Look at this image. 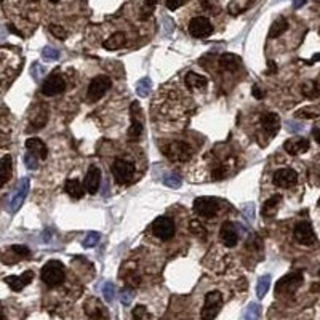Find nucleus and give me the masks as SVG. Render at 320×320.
Instances as JSON below:
<instances>
[{
    "label": "nucleus",
    "instance_id": "f257e3e1",
    "mask_svg": "<svg viewBox=\"0 0 320 320\" xmlns=\"http://www.w3.org/2000/svg\"><path fill=\"white\" fill-rule=\"evenodd\" d=\"M40 275H42V282H44L47 287L53 288V287H58L60 283H63L64 277H66V269H64V264L61 261L52 259L42 267Z\"/></svg>",
    "mask_w": 320,
    "mask_h": 320
},
{
    "label": "nucleus",
    "instance_id": "f03ea898",
    "mask_svg": "<svg viewBox=\"0 0 320 320\" xmlns=\"http://www.w3.org/2000/svg\"><path fill=\"white\" fill-rule=\"evenodd\" d=\"M163 152L172 162H188L192 157V149L184 141H172L163 147Z\"/></svg>",
    "mask_w": 320,
    "mask_h": 320
},
{
    "label": "nucleus",
    "instance_id": "7ed1b4c3",
    "mask_svg": "<svg viewBox=\"0 0 320 320\" xmlns=\"http://www.w3.org/2000/svg\"><path fill=\"white\" fill-rule=\"evenodd\" d=\"M111 87H112L111 77H108V75L95 77V79L91 80L90 85H88V91H87L88 101L90 103H96L98 99H101L106 93H108V90H111Z\"/></svg>",
    "mask_w": 320,
    "mask_h": 320
},
{
    "label": "nucleus",
    "instance_id": "20e7f679",
    "mask_svg": "<svg viewBox=\"0 0 320 320\" xmlns=\"http://www.w3.org/2000/svg\"><path fill=\"white\" fill-rule=\"evenodd\" d=\"M111 172H112L114 180L119 184H128L134 178V165L124 159H117V160H114Z\"/></svg>",
    "mask_w": 320,
    "mask_h": 320
},
{
    "label": "nucleus",
    "instance_id": "39448f33",
    "mask_svg": "<svg viewBox=\"0 0 320 320\" xmlns=\"http://www.w3.org/2000/svg\"><path fill=\"white\" fill-rule=\"evenodd\" d=\"M303 279H304L303 272H300V271L287 274L285 277H282V279L277 282L275 293L277 295H291V293H295V291L301 287Z\"/></svg>",
    "mask_w": 320,
    "mask_h": 320
},
{
    "label": "nucleus",
    "instance_id": "423d86ee",
    "mask_svg": "<svg viewBox=\"0 0 320 320\" xmlns=\"http://www.w3.org/2000/svg\"><path fill=\"white\" fill-rule=\"evenodd\" d=\"M175 232H176L175 221L168 216H160L152 223V234L163 242L172 240L175 237Z\"/></svg>",
    "mask_w": 320,
    "mask_h": 320
},
{
    "label": "nucleus",
    "instance_id": "0eeeda50",
    "mask_svg": "<svg viewBox=\"0 0 320 320\" xmlns=\"http://www.w3.org/2000/svg\"><path fill=\"white\" fill-rule=\"evenodd\" d=\"M64 90H66V80H64V77L58 72V70L50 74L47 77V80L42 83V88H40L42 95H45V96L61 95Z\"/></svg>",
    "mask_w": 320,
    "mask_h": 320
},
{
    "label": "nucleus",
    "instance_id": "6e6552de",
    "mask_svg": "<svg viewBox=\"0 0 320 320\" xmlns=\"http://www.w3.org/2000/svg\"><path fill=\"white\" fill-rule=\"evenodd\" d=\"M194 211L195 215L202 218H213L219 211L218 198L213 197H198L194 200Z\"/></svg>",
    "mask_w": 320,
    "mask_h": 320
},
{
    "label": "nucleus",
    "instance_id": "1a4fd4ad",
    "mask_svg": "<svg viewBox=\"0 0 320 320\" xmlns=\"http://www.w3.org/2000/svg\"><path fill=\"white\" fill-rule=\"evenodd\" d=\"M221 303H223V296L219 291H208V293L205 295L202 317L205 320H211L213 317H216L219 309H221Z\"/></svg>",
    "mask_w": 320,
    "mask_h": 320
},
{
    "label": "nucleus",
    "instance_id": "9d476101",
    "mask_svg": "<svg viewBox=\"0 0 320 320\" xmlns=\"http://www.w3.org/2000/svg\"><path fill=\"white\" fill-rule=\"evenodd\" d=\"M188 29H189V34L192 35V37H195V39H203V37H208V35L213 32V26H211V23H210L208 18H205V16H195V18H192V19L189 21Z\"/></svg>",
    "mask_w": 320,
    "mask_h": 320
},
{
    "label": "nucleus",
    "instance_id": "9b49d317",
    "mask_svg": "<svg viewBox=\"0 0 320 320\" xmlns=\"http://www.w3.org/2000/svg\"><path fill=\"white\" fill-rule=\"evenodd\" d=\"M27 192H29V178H23V180L19 181L15 194H13L11 200L8 203V210L11 213H16L21 208V205L24 203L26 197H27Z\"/></svg>",
    "mask_w": 320,
    "mask_h": 320
},
{
    "label": "nucleus",
    "instance_id": "f8f14e48",
    "mask_svg": "<svg viewBox=\"0 0 320 320\" xmlns=\"http://www.w3.org/2000/svg\"><path fill=\"white\" fill-rule=\"evenodd\" d=\"M295 240L301 245H312L316 244V234L312 231V226L308 221H301L295 226L293 231Z\"/></svg>",
    "mask_w": 320,
    "mask_h": 320
},
{
    "label": "nucleus",
    "instance_id": "ddd939ff",
    "mask_svg": "<svg viewBox=\"0 0 320 320\" xmlns=\"http://www.w3.org/2000/svg\"><path fill=\"white\" fill-rule=\"evenodd\" d=\"M274 184L277 188L288 189L291 186H295L298 181V173L293 168H280L274 173Z\"/></svg>",
    "mask_w": 320,
    "mask_h": 320
},
{
    "label": "nucleus",
    "instance_id": "4468645a",
    "mask_svg": "<svg viewBox=\"0 0 320 320\" xmlns=\"http://www.w3.org/2000/svg\"><path fill=\"white\" fill-rule=\"evenodd\" d=\"M99 186H101V170L95 165H91L88 168L87 175H85V189H87L88 194L95 195L99 191Z\"/></svg>",
    "mask_w": 320,
    "mask_h": 320
},
{
    "label": "nucleus",
    "instance_id": "2eb2a0df",
    "mask_svg": "<svg viewBox=\"0 0 320 320\" xmlns=\"http://www.w3.org/2000/svg\"><path fill=\"white\" fill-rule=\"evenodd\" d=\"M219 237H221L223 244L226 247H234L239 242V232H237V227L234 223L231 221H226L221 224V229H219Z\"/></svg>",
    "mask_w": 320,
    "mask_h": 320
},
{
    "label": "nucleus",
    "instance_id": "dca6fc26",
    "mask_svg": "<svg viewBox=\"0 0 320 320\" xmlns=\"http://www.w3.org/2000/svg\"><path fill=\"white\" fill-rule=\"evenodd\" d=\"M261 125H262V130L269 134V138H272L280 130V117L277 116V114H274V112L262 114Z\"/></svg>",
    "mask_w": 320,
    "mask_h": 320
},
{
    "label": "nucleus",
    "instance_id": "f3484780",
    "mask_svg": "<svg viewBox=\"0 0 320 320\" xmlns=\"http://www.w3.org/2000/svg\"><path fill=\"white\" fill-rule=\"evenodd\" d=\"M34 279V272L32 271H26L24 274H21V275H10V277H6L5 282H6V285H8L13 291H21L24 287H27L29 283L32 282Z\"/></svg>",
    "mask_w": 320,
    "mask_h": 320
},
{
    "label": "nucleus",
    "instance_id": "a211bd4d",
    "mask_svg": "<svg viewBox=\"0 0 320 320\" xmlns=\"http://www.w3.org/2000/svg\"><path fill=\"white\" fill-rule=\"evenodd\" d=\"M309 141L306 138H301V136H296V138H291V139H287L285 144H283V149L290 154V155H298V154H303L309 149Z\"/></svg>",
    "mask_w": 320,
    "mask_h": 320
},
{
    "label": "nucleus",
    "instance_id": "6ab92c4d",
    "mask_svg": "<svg viewBox=\"0 0 320 320\" xmlns=\"http://www.w3.org/2000/svg\"><path fill=\"white\" fill-rule=\"evenodd\" d=\"M240 56L234 55V53H224L219 56V67L223 70H227V72H236V70L240 67Z\"/></svg>",
    "mask_w": 320,
    "mask_h": 320
},
{
    "label": "nucleus",
    "instance_id": "aec40b11",
    "mask_svg": "<svg viewBox=\"0 0 320 320\" xmlns=\"http://www.w3.org/2000/svg\"><path fill=\"white\" fill-rule=\"evenodd\" d=\"M26 147H27V151H31L37 155L40 160H45L48 157V149L44 141L39 138H29L26 141Z\"/></svg>",
    "mask_w": 320,
    "mask_h": 320
},
{
    "label": "nucleus",
    "instance_id": "412c9836",
    "mask_svg": "<svg viewBox=\"0 0 320 320\" xmlns=\"http://www.w3.org/2000/svg\"><path fill=\"white\" fill-rule=\"evenodd\" d=\"M184 82H186V87L189 90H205L208 85L207 77L195 72H188L186 77H184Z\"/></svg>",
    "mask_w": 320,
    "mask_h": 320
},
{
    "label": "nucleus",
    "instance_id": "4be33fe9",
    "mask_svg": "<svg viewBox=\"0 0 320 320\" xmlns=\"http://www.w3.org/2000/svg\"><path fill=\"white\" fill-rule=\"evenodd\" d=\"M11 155L6 154L0 159V188H3L11 178Z\"/></svg>",
    "mask_w": 320,
    "mask_h": 320
},
{
    "label": "nucleus",
    "instance_id": "5701e85b",
    "mask_svg": "<svg viewBox=\"0 0 320 320\" xmlns=\"http://www.w3.org/2000/svg\"><path fill=\"white\" fill-rule=\"evenodd\" d=\"M64 189H66L67 194L72 197V198H75V200L82 198L83 194H85V188H83V184L79 180H67Z\"/></svg>",
    "mask_w": 320,
    "mask_h": 320
},
{
    "label": "nucleus",
    "instance_id": "b1692460",
    "mask_svg": "<svg viewBox=\"0 0 320 320\" xmlns=\"http://www.w3.org/2000/svg\"><path fill=\"white\" fill-rule=\"evenodd\" d=\"M280 202H282V195H272L271 198H267V200L264 202V205H262V210H261V213H262V216H274L275 213H277V210H279V205H280Z\"/></svg>",
    "mask_w": 320,
    "mask_h": 320
},
{
    "label": "nucleus",
    "instance_id": "393cba45",
    "mask_svg": "<svg viewBox=\"0 0 320 320\" xmlns=\"http://www.w3.org/2000/svg\"><path fill=\"white\" fill-rule=\"evenodd\" d=\"M288 29V21L280 16V18H277L272 26H271V29H269V39H277V37H280V35L285 32Z\"/></svg>",
    "mask_w": 320,
    "mask_h": 320
},
{
    "label": "nucleus",
    "instance_id": "a878e982",
    "mask_svg": "<svg viewBox=\"0 0 320 320\" xmlns=\"http://www.w3.org/2000/svg\"><path fill=\"white\" fill-rule=\"evenodd\" d=\"M125 45V34L124 32H116V34H112L111 37L108 40H104V44L103 47L106 50H117L120 47H124Z\"/></svg>",
    "mask_w": 320,
    "mask_h": 320
},
{
    "label": "nucleus",
    "instance_id": "bb28decb",
    "mask_svg": "<svg viewBox=\"0 0 320 320\" xmlns=\"http://www.w3.org/2000/svg\"><path fill=\"white\" fill-rule=\"evenodd\" d=\"M85 312H87V316L91 317V319H98V317H103V308H101V304H99L98 300H95V298H91V300H88L87 303H85Z\"/></svg>",
    "mask_w": 320,
    "mask_h": 320
},
{
    "label": "nucleus",
    "instance_id": "cd10ccee",
    "mask_svg": "<svg viewBox=\"0 0 320 320\" xmlns=\"http://www.w3.org/2000/svg\"><path fill=\"white\" fill-rule=\"evenodd\" d=\"M141 133H143V124L138 117H131V125L128 128V139L130 141H136Z\"/></svg>",
    "mask_w": 320,
    "mask_h": 320
},
{
    "label": "nucleus",
    "instance_id": "c85d7f7f",
    "mask_svg": "<svg viewBox=\"0 0 320 320\" xmlns=\"http://www.w3.org/2000/svg\"><path fill=\"white\" fill-rule=\"evenodd\" d=\"M269 287H271V275L266 274V275L259 277L258 283H256V295H258L259 300L266 296V293L269 291Z\"/></svg>",
    "mask_w": 320,
    "mask_h": 320
},
{
    "label": "nucleus",
    "instance_id": "c756f323",
    "mask_svg": "<svg viewBox=\"0 0 320 320\" xmlns=\"http://www.w3.org/2000/svg\"><path fill=\"white\" fill-rule=\"evenodd\" d=\"M245 320H256L261 317V306L258 303H250L245 308L244 314H242Z\"/></svg>",
    "mask_w": 320,
    "mask_h": 320
},
{
    "label": "nucleus",
    "instance_id": "7c9ffc66",
    "mask_svg": "<svg viewBox=\"0 0 320 320\" xmlns=\"http://www.w3.org/2000/svg\"><path fill=\"white\" fill-rule=\"evenodd\" d=\"M151 87H152V82H151V79H149V77H143L141 80H138V83H136V93H138V96H141V98L149 96V93H151Z\"/></svg>",
    "mask_w": 320,
    "mask_h": 320
},
{
    "label": "nucleus",
    "instance_id": "2f4dec72",
    "mask_svg": "<svg viewBox=\"0 0 320 320\" xmlns=\"http://www.w3.org/2000/svg\"><path fill=\"white\" fill-rule=\"evenodd\" d=\"M298 117H304V119H316L320 116V104L314 106H308V108H303L296 112Z\"/></svg>",
    "mask_w": 320,
    "mask_h": 320
},
{
    "label": "nucleus",
    "instance_id": "473e14b6",
    "mask_svg": "<svg viewBox=\"0 0 320 320\" xmlns=\"http://www.w3.org/2000/svg\"><path fill=\"white\" fill-rule=\"evenodd\" d=\"M303 95L308 98H317L320 95V85L317 82H308L303 85Z\"/></svg>",
    "mask_w": 320,
    "mask_h": 320
},
{
    "label": "nucleus",
    "instance_id": "72a5a7b5",
    "mask_svg": "<svg viewBox=\"0 0 320 320\" xmlns=\"http://www.w3.org/2000/svg\"><path fill=\"white\" fill-rule=\"evenodd\" d=\"M163 184L168 186V188H172V189H180L181 184H183V180H181V176L178 173H170V175H167L165 178H163Z\"/></svg>",
    "mask_w": 320,
    "mask_h": 320
},
{
    "label": "nucleus",
    "instance_id": "f704fd0d",
    "mask_svg": "<svg viewBox=\"0 0 320 320\" xmlns=\"http://www.w3.org/2000/svg\"><path fill=\"white\" fill-rule=\"evenodd\" d=\"M189 227H191V232L194 234V236H197L198 239H202V240L207 239V231H205V227L200 224L198 219H192Z\"/></svg>",
    "mask_w": 320,
    "mask_h": 320
},
{
    "label": "nucleus",
    "instance_id": "c9c22d12",
    "mask_svg": "<svg viewBox=\"0 0 320 320\" xmlns=\"http://www.w3.org/2000/svg\"><path fill=\"white\" fill-rule=\"evenodd\" d=\"M99 239H101V236H99V232L91 231V232L87 234V236H85V239H83V242H82V245H83L85 248H93V247H96V244L99 242Z\"/></svg>",
    "mask_w": 320,
    "mask_h": 320
},
{
    "label": "nucleus",
    "instance_id": "e433bc0d",
    "mask_svg": "<svg viewBox=\"0 0 320 320\" xmlns=\"http://www.w3.org/2000/svg\"><path fill=\"white\" fill-rule=\"evenodd\" d=\"M155 5H157V0H144V5L141 8V19H147L151 16L154 13Z\"/></svg>",
    "mask_w": 320,
    "mask_h": 320
},
{
    "label": "nucleus",
    "instance_id": "4c0bfd02",
    "mask_svg": "<svg viewBox=\"0 0 320 320\" xmlns=\"http://www.w3.org/2000/svg\"><path fill=\"white\" fill-rule=\"evenodd\" d=\"M103 295H104V300L108 303H114V300H116V287H114V283H111V282L104 283Z\"/></svg>",
    "mask_w": 320,
    "mask_h": 320
},
{
    "label": "nucleus",
    "instance_id": "58836bf2",
    "mask_svg": "<svg viewBox=\"0 0 320 320\" xmlns=\"http://www.w3.org/2000/svg\"><path fill=\"white\" fill-rule=\"evenodd\" d=\"M24 163H26V167L29 168V170H37V167H39V157L34 152L27 151V154L24 155Z\"/></svg>",
    "mask_w": 320,
    "mask_h": 320
},
{
    "label": "nucleus",
    "instance_id": "ea45409f",
    "mask_svg": "<svg viewBox=\"0 0 320 320\" xmlns=\"http://www.w3.org/2000/svg\"><path fill=\"white\" fill-rule=\"evenodd\" d=\"M42 56H44V60H47V61H56L60 58V52L55 50L53 47H45L44 52H42Z\"/></svg>",
    "mask_w": 320,
    "mask_h": 320
},
{
    "label": "nucleus",
    "instance_id": "a19ab883",
    "mask_svg": "<svg viewBox=\"0 0 320 320\" xmlns=\"http://www.w3.org/2000/svg\"><path fill=\"white\" fill-rule=\"evenodd\" d=\"M50 32H52L55 37H58L60 40H66V37H67L66 29H64L63 26H58V24H50Z\"/></svg>",
    "mask_w": 320,
    "mask_h": 320
},
{
    "label": "nucleus",
    "instance_id": "79ce46f5",
    "mask_svg": "<svg viewBox=\"0 0 320 320\" xmlns=\"http://www.w3.org/2000/svg\"><path fill=\"white\" fill-rule=\"evenodd\" d=\"M47 112H40L37 114L34 119H32V127H34V130H40L42 127H44L47 124Z\"/></svg>",
    "mask_w": 320,
    "mask_h": 320
},
{
    "label": "nucleus",
    "instance_id": "37998d69",
    "mask_svg": "<svg viewBox=\"0 0 320 320\" xmlns=\"http://www.w3.org/2000/svg\"><path fill=\"white\" fill-rule=\"evenodd\" d=\"M11 250L15 252L21 259H26V258H29V256H31V250L26 245H13Z\"/></svg>",
    "mask_w": 320,
    "mask_h": 320
},
{
    "label": "nucleus",
    "instance_id": "c03bdc74",
    "mask_svg": "<svg viewBox=\"0 0 320 320\" xmlns=\"http://www.w3.org/2000/svg\"><path fill=\"white\" fill-rule=\"evenodd\" d=\"M131 316L134 317V319H149L151 316H149V312L146 311V308L144 306H136V308L133 309V312H131Z\"/></svg>",
    "mask_w": 320,
    "mask_h": 320
},
{
    "label": "nucleus",
    "instance_id": "a18cd8bd",
    "mask_svg": "<svg viewBox=\"0 0 320 320\" xmlns=\"http://www.w3.org/2000/svg\"><path fill=\"white\" fill-rule=\"evenodd\" d=\"M162 26H163V32H165V35H172V32L175 29V24H173L172 19H170L168 16H163L162 18Z\"/></svg>",
    "mask_w": 320,
    "mask_h": 320
},
{
    "label": "nucleus",
    "instance_id": "49530a36",
    "mask_svg": "<svg viewBox=\"0 0 320 320\" xmlns=\"http://www.w3.org/2000/svg\"><path fill=\"white\" fill-rule=\"evenodd\" d=\"M120 301H122L124 306H130L133 301V291L130 288L122 290V295H120Z\"/></svg>",
    "mask_w": 320,
    "mask_h": 320
},
{
    "label": "nucleus",
    "instance_id": "de8ad7c7",
    "mask_svg": "<svg viewBox=\"0 0 320 320\" xmlns=\"http://www.w3.org/2000/svg\"><path fill=\"white\" fill-rule=\"evenodd\" d=\"M31 70H32V75L35 77V79H40V77L44 75V72H45L44 67H40V64H39V63H34V66H32V69H31Z\"/></svg>",
    "mask_w": 320,
    "mask_h": 320
},
{
    "label": "nucleus",
    "instance_id": "09e8293b",
    "mask_svg": "<svg viewBox=\"0 0 320 320\" xmlns=\"http://www.w3.org/2000/svg\"><path fill=\"white\" fill-rule=\"evenodd\" d=\"M183 3H184V0H167V6H168V10H172V11L178 10Z\"/></svg>",
    "mask_w": 320,
    "mask_h": 320
},
{
    "label": "nucleus",
    "instance_id": "8fccbe9b",
    "mask_svg": "<svg viewBox=\"0 0 320 320\" xmlns=\"http://www.w3.org/2000/svg\"><path fill=\"white\" fill-rule=\"evenodd\" d=\"M285 125L288 127V131H291V133H296V131H300L301 128H303V125H301V124L293 122V120H288V122H287Z\"/></svg>",
    "mask_w": 320,
    "mask_h": 320
},
{
    "label": "nucleus",
    "instance_id": "3c124183",
    "mask_svg": "<svg viewBox=\"0 0 320 320\" xmlns=\"http://www.w3.org/2000/svg\"><path fill=\"white\" fill-rule=\"evenodd\" d=\"M252 95H253L256 99H262V98H264V95H266V93H264V91H262V90L258 87V85H255L253 90H252Z\"/></svg>",
    "mask_w": 320,
    "mask_h": 320
},
{
    "label": "nucleus",
    "instance_id": "603ef678",
    "mask_svg": "<svg viewBox=\"0 0 320 320\" xmlns=\"http://www.w3.org/2000/svg\"><path fill=\"white\" fill-rule=\"evenodd\" d=\"M244 213L247 215L248 219H253V216H255V207H253V203H248L247 207H245V210H244Z\"/></svg>",
    "mask_w": 320,
    "mask_h": 320
},
{
    "label": "nucleus",
    "instance_id": "864d4df0",
    "mask_svg": "<svg viewBox=\"0 0 320 320\" xmlns=\"http://www.w3.org/2000/svg\"><path fill=\"white\" fill-rule=\"evenodd\" d=\"M312 134H314L316 141H317L319 146H320V122H317L314 127H312Z\"/></svg>",
    "mask_w": 320,
    "mask_h": 320
},
{
    "label": "nucleus",
    "instance_id": "5fc2aeb1",
    "mask_svg": "<svg viewBox=\"0 0 320 320\" xmlns=\"http://www.w3.org/2000/svg\"><path fill=\"white\" fill-rule=\"evenodd\" d=\"M306 2H308V0H295V2H293V8H295V10L301 8V6H303Z\"/></svg>",
    "mask_w": 320,
    "mask_h": 320
},
{
    "label": "nucleus",
    "instance_id": "6e6d98bb",
    "mask_svg": "<svg viewBox=\"0 0 320 320\" xmlns=\"http://www.w3.org/2000/svg\"><path fill=\"white\" fill-rule=\"evenodd\" d=\"M267 64H269V72L274 74L275 70H277V67H275V63H274V61H269Z\"/></svg>",
    "mask_w": 320,
    "mask_h": 320
},
{
    "label": "nucleus",
    "instance_id": "4d7b16f0",
    "mask_svg": "<svg viewBox=\"0 0 320 320\" xmlns=\"http://www.w3.org/2000/svg\"><path fill=\"white\" fill-rule=\"evenodd\" d=\"M319 60H320V55H316V56H314V58H312V60L309 61V64H312V63H314V61H319Z\"/></svg>",
    "mask_w": 320,
    "mask_h": 320
},
{
    "label": "nucleus",
    "instance_id": "13d9d810",
    "mask_svg": "<svg viewBox=\"0 0 320 320\" xmlns=\"http://www.w3.org/2000/svg\"><path fill=\"white\" fill-rule=\"evenodd\" d=\"M0 319H3V308H2V304H0Z\"/></svg>",
    "mask_w": 320,
    "mask_h": 320
},
{
    "label": "nucleus",
    "instance_id": "bf43d9fd",
    "mask_svg": "<svg viewBox=\"0 0 320 320\" xmlns=\"http://www.w3.org/2000/svg\"><path fill=\"white\" fill-rule=\"evenodd\" d=\"M5 37V32H3V29L0 27V39H3Z\"/></svg>",
    "mask_w": 320,
    "mask_h": 320
},
{
    "label": "nucleus",
    "instance_id": "052dcab7",
    "mask_svg": "<svg viewBox=\"0 0 320 320\" xmlns=\"http://www.w3.org/2000/svg\"><path fill=\"white\" fill-rule=\"evenodd\" d=\"M50 2H52V3H58L60 0H50Z\"/></svg>",
    "mask_w": 320,
    "mask_h": 320
},
{
    "label": "nucleus",
    "instance_id": "680f3d73",
    "mask_svg": "<svg viewBox=\"0 0 320 320\" xmlns=\"http://www.w3.org/2000/svg\"><path fill=\"white\" fill-rule=\"evenodd\" d=\"M319 275H320V271H319Z\"/></svg>",
    "mask_w": 320,
    "mask_h": 320
}]
</instances>
